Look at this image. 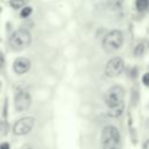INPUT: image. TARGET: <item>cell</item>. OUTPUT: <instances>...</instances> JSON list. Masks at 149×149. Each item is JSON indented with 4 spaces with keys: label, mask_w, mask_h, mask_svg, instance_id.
Masks as SVG:
<instances>
[{
    "label": "cell",
    "mask_w": 149,
    "mask_h": 149,
    "mask_svg": "<svg viewBox=\"0 0 149 149\" xmlns=\"http://www.w3.org/2000/svg\"><path fill=\"white\" fill-rule=\"evenodd\" d=\"M34 118H30V116H27V118H22L20 120H17L15 123H14V127H13V133L15 135H26L28 134L33 126H34Z\"/></svg>",
    "instance_id": "8992f818"
},
{
    "label": "cell",
    "mask_w": 149,
    "mask_h": 149,
    "mask_svg": "<svg viewBox=\"0 0 149 149\" xmlns=\"http://www.w3.org/2000/svg\"><path fill=\"white\" fill-rule=\"evenodd\" d=\"M31 43V36L28 30L20 29L12 34L9 38V44L14 50H23L28 48Z\"/></svg>",
    "instance_id": "3957f363"
},
{
    "label": "cell",
    "mask_w": 149,
    "mask_h": 149,
    "mask_svg": "<svg viewBox=\"0 0 149 149\" xmlns=\"http://www.w3.org/2000/svg\"><path fill=\"white\" fill-rule=\"evenodd\" d=\"M28 2V0H10L9 3L13 8H20V7H23L26 3Z\"/></svg>",
    "instance_id": "7c38bea8"
},
{
    "label": "cell",
    "mask_w": 149,
    "mask_h": 149,
    "mask_svg": "<svg viewBox=\"0 0 149 149\" xmlns=\"http://www.w3.org/2000/svg\"><path fill=\"white\" fill-rule=\"evenodd\" d=\"M142 83L144 86L149 87V72H146L143 76H142Z\"/></svg>",
    "instance_id": "5bb4252c"
},
{
    "label": "cell",
    "mask_w": 149,
    "mask_h": 149,
    "mask_svg": "<svg viewBox=\"0 0 149 149\" xmlns=\"http://www.w3.org/2000/svg\"><path fill=\"white\" fill-rule=\"evenodd\" d=\"M31 12H33L31 7L26 6V7H23L22 10H21V16H22V17H28V16L31 14Z\"/></svg>",
    "instance_id": "4fadbf2b"
},
{
    "label": "cell",
    "mask_w": 149,
    "mask_h": 149,
    "mask_svg": "<svg viewBox=\"0 0 149 149\" xmlns=\"http://www.w3.org/2000/svg\"><path fill=\"white\" fill-rule=\"evenodd\" d=\"M146 128H147V129L149 130V118H148V119L146 120Z\"/></svg>",
    "instance_id": "ac0fdd59"
},
{
    "label": "cell",
    "mask_w": 149,
    "mask_h": 149,
    "mask_svg": "<svg viewBox=\"0 0 149 149\" xmlns=\"http://www.w3.org/2000/svg\"><path fill=\"white\" fill-rule=\"evenodd\" d=\"M125 63L121 57H113L111 58L105 65V73L107 77H118L123 72Z\"/></svg>",
    "instance_id": "5b68a950"
},
{
    "label": "cell",
    "mask_w": 149,
    "mask_h": 149,
    "mask_svg": "<svg viewBox=\"0 0 149 149\" xmlns=\"http://www.w3.org/2000/svg\"><path fill=\"white\" fill-rule=\"evenodd\" d=\"M29 69H30V62L27 58L20 57V58H16L13 63V70L17 74H23L28 72Z\"/></svg>",
    "instance_id": "ba28073f"
},
{
    "label": "cell",
    "mask_w": 149,
    "mask_h": 149,
    "mask_svg": "<svg viewBox=\"0 0 149 149\" xmlns=\"http://www.w3.org/2000/svg\"><path fill=\"white\" fill-rule=\"evenodd\" d=\"M123 98H125V90L120 85H114L109 87V90L105 94V102L108 108L119 106L123 104Z\"/></svg>",
    "instance_id": "277c9868"
},
{
    "label": "cell",
    "mask_w": 149,
    "mask_h": 149,
    "mask_svg": "<svg viewBox=\"0 0 149 149\" xmlns=\"http://www.w3.org/2000/svg\"><path fill=\"white\" fill-rule=\"evenodd\" d=\"M123 43V34L119 29L111 30L102 40V48L106 52L116 51Z\"/></svg>",
    "instance_id": "7a4b0ae2"
},
{
    "label": "cell",
    "mask_w": 149,
    "mask_h": 149,
    "mask_svg": "<svg viewBox=\"0 0 149 149\" xmlns=\"http://www.w3.org/2000/svg\"><path fill=\"white\" fill-rule=\"evenodd\" d=\"M0 149H9V144L8 143H2V144H0Z\"/></svg>",
    "instance_id": "2e32d148"
},
{
    "label": "cell",
    "mask_w": 149,
    "mask_h": 149,
    "mask_svg": "<svg viewBox=\"0 0 149 149\" xmlns=\"http://www.w3.org/2000/svg\"><path fill=\"white\" fill-rule=\"evenodd\" d=\"M135 7L139 12H146L149 8V0H135Z\"/></svg>",
    "instance_id": "30bf717a"
},
{
    "label": "cell",
    "mask_w": 149,
    "mask_h": 149,
    "mask_svg": "<svg viewBox=\"0 0 149 149\" xmlns=\"http://www.w3.org/2000/svg\"><path fill=\"white\" fill-rule=\"evenodd\" d=\"M5 64V57H3V54L0 52V66H3Z\"/></svg>",
    "instance_id": "9a60e30c"
},
{
    "label": "cell",
    "mask_w": 149,
    "mask_h": 149,
    "mask_svg": "<svg viewBox=\"0 0 149 149\" xmlns=\"http://www.w3.org/2000/svg\"><path fill=\"white\" fill-rule=\"evenodd\" d=\"M30 104H31V98H30V94L28 92L20 91L15 95L14 105H15L16 111H26L30 107Z\"/></svg>",
    "instance_id": "52a82bcc"
},
{
    "label": "cell",
    "mask_w": 149,
    "mask_h": 149,
    "mask_svg": "<svg viewBox=\"0 0 149 149\" xmlns=\"http://www.w3.org/2000/svg\"><path fill=\"white\" fill-rule=\"evenodd\" d=\"M102 149H121L120 132L116 127L108 125L101 132Z\"/></svg>",
    "instance_id": "6da1fadb"
},
{
    "label": "cell",
    "mask_w": 149,
    "mask_h": 149,
    "mask_svg": "<svg viewBox=\"0 0 149 149\" xmlns=\"http://www.w3.org/2000/svg\"><path fill=\"white\" fill-rule=\"evenodd\" d=\"M144 51H146V47H144L142 43H140V44H137V45L135 47V49H134V56L140 57V56H142V55L144 54Z\"/></svg>",
    "instance_id": "8fae6325"
},
{
    "label": "cell",
    "mask_w": 149,
    "mask_h": 149,
    "mask_svg": "<svg viewBox=\"0 0 149 149\" xmlns=\"http://www.w3.org/2000/svg\"><path fill=\"white\" fill-rule=\"evenodd\" d=\"M0 88H1V81H0Z\"/></svg>",
    "instance_id": "d6986e66"
},
{
    "label": "cell",
    "mask_w": 149,
    "mask_h": 149,
    "mask_svg": "<svg viewBox=\"0 0 149 149\" xmlns=\"http://www.w3.org/2000/svg\"><path fill=\"white\" fill-rule=\"evenodd\" d=\"M143 149H149V139L143 143Z\"/></svg>",
    "instance_id": "e0dca14e"
},
{
    "label": "cell",
    "mask_w": 149,
    "mask_h": 149,
    "mask_svg": "<svg viewBox=\"0 0 149 149\" xmlns=\"http://www.w3.org/2000/svg\"><path fill=\"white\" fill-rule=\"evenodd\" d=\"M123 108H125V104H121V105H119V106L108 108L107 113H108V115H109L111 118H118V116H120V115L122 114Z\"/></svg>",
    "instance_id": "9c48e42d"
}]
</instances>
